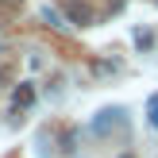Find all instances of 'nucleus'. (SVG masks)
Masks as SVG:
<instances>
[{"label": "nucleus", "mask_w": 158, "mask_h": 158, "mask_svg": "<svg viewBox=\"0 0 158 158\" xmlns=\"http://www.w3.org/2000/svg\"><path fill=\"white\" fill-rule=\"evenodd\" d=\"M12 104H15V112L31 108V104H35V89H31V85H19V89H15V97H12Z\"/></svg>", "instance_id": "nucleus-1"}, {"label": "nucleus", "mask_w": 158, "mask_h": 158, "mask_svg": "<svg viewBox=\"0 0 158 158\" xmlns=\"http://www.w3.org/2000/svg\"><path fill=\"white\" fill-rule=\"evenodd\" d=\"M66 12H69V19H73V23H81V27H85V23H93V8H89V4H77V0H73Z\"/></svg>", "instance_id": "nucleus-2"}, {"label": "nucleus", "mask_w": 158, "mask_h": 158, "mask_svg": "<svg viewBox=\"0 0 158 158\" xmlns=\"http://www.w3.org/2000/svg\"><path fill=\"white\" fill-rule=\"evenodd\" d=\"M43 19H46V23H50V27H54V31H66V23H62V15H58V12H54V8H46V12H43Z\"/></svg>", "instance_id": "nucleus-3"}, {"label": "nucleus", "mask_w": 158, "mask_h": 158, "mask_svg": "<svg viewBox=\"0 0 158 158\" xmlns=\"http://www.w3.org/2000/svg\"><path fill=\"white\" fill-rule=\"evenodd\" d=\"M147 120H151V127H158V97L147 100Z\"/></svg>", "instance_id": "nucleus-4"}, {"label": "nucleus", "mask_w": 158, "mask_h": 158, "mask_svg": "<svg viewBox=\"0 0 158 158\" xmlns=\"http://www.w3.org/2000/svg\"><path fill=\"white\" fill-rule=\"evenodd\" d=\"M8 4H15V0H8Z\"/></svg>", "instance_id": "nucleus-5"}]
</instances>
